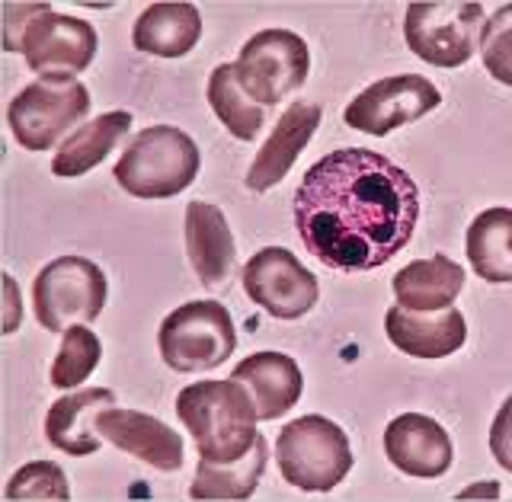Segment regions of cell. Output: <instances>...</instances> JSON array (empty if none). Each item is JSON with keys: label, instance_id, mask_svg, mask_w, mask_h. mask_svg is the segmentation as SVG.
<instances>
[{"label": "cell", "instance_id": "277c9868", "mask_svg": "<svg viewBox=\"0 0 512 502\" xmlns=\"http://www.w3.org/2000/svg\"><path fill=\"white\" fill-rule=\"evenodd\" d=\"M199 167V144L183 128L151 125L132 138L112 176L135 199H173L192 186Z\"/></svg>", "mask_w": 512, "mask_h": 502}, {"label": "cell", "instance_id": "30bf717a", "mask_svg": "<svg viewBox=\"0 0 512 502\" xmlns=\"http://www.w3.org/2000/svg\"><path fill=\"white\" fill-rule=\"evenodd\" d=\"M237 77L260 106H279L288 93L304 87L311 74V48L298 32L263 29L240 48Z\"/></svg>", "mask_w": 512, "mask_h": 502}, {"label": "cell", "instance_id": "7a4b0ae2", "mask_svg": "<svg viewBox=\"0 0 512 502\" xmlns=\"http://www.w3.org/2000/svg\"><path fill=\"white\" fill-rule=\"evenodd\" d=\"M4 48L20 52L29 71L42 77H74L90 68L100 39L90 23L55 13L48 4H7Z\"/></svg>", "mask_w": 512, "mask_h": 502}, {"label": "cell", "instance_id": "8992f818", "mask_svg": "<svg viewBox=\"0 0 512 502\" xmlns=\"http://www.w3.org/2000/svg\"><path fill=\"white\" fill-rule=\"evenodd\" d=\"M487 13L477 0H439V4H410L404 39L416 58L432 68H461L480 48Z\"/></svg>", "mask_w": 512, "mask_h": 502}, {"label": "cell", "instance_id": "ac0fdd59", "mask_svg": "<svg viewBox=\"0 0 512 502\" xmlns=\"http://www.w3.org/2000/svg\"><path fill=\"white\" fill-rule=\"evenodd\" d=\"M234 381L247 387V394L256 407L260 423L266 419H279L301 400L304 378L292 355L282 352H256L234 368Z\"/></svg>", "mask_w": 512, "mask_h": 502}, {"label": "cell", "instance_id": "603a6c76", "mask_svg": "<svg viewBox=\"0 0 512 502\" xmlns=\"http://www.w3.org/2000/svg\"><path fill=\"white\" fill-rule=\"evenodd\" d=\"M471 269L490 285L512 282V208H487L468 228Z\"/></svg>", "mask_w": 512, "mask_h": 502}, {"label": "cell", "instance_id": "8fae6325", "mask_svg": "<svg viewBox=\"0 0 512 502\" xmlns=\"http://www.w3.org/2000/svg\"><path fill=\"white\" fill-rule=\"evenodd\" d=\"M442 93L432 80L420 74H394L384 77L378 84L365 87L356 100L343 112L349 128L365 135L384 138L400 125H410L416 119L429 116L432 109H439Z\"/></svg>", "mask_w": 512, "mask_h": 502}, {"label": "cell", "instance_id": "5bb4252c", "mask_svg": "<svg viewBox=\"0 0 512 502\" xmlns=\"http://www.w3.org/2000/svg\"><path fill=\"white\" fill-rule=\"evenodd\" d=\"M96 429L106 442H112L125 455H132L157 471H180L183 467V439L157 416L141 410H119L109 407L96 416Z\"/></svg>", "mask_w": 512, "mask_h": 502}, {"label": "cell", "instance_id": "d6986e66", "mask_svg": "<svg viewBox=\"0 0 512 502\" xmlns=\"http://www.w3.org/2000/svg\"><path fill=\"white\" fill-rule=\"evenodd\" d=\"M186 253L202 285H221L234 269V234L218 205L189 202L186 205Z\"/></svg>", "mask_w": 512, "mask_h": 502}, {"label": "cell", "instance_id": "ffe728a7", "mask_svg": "<svg viewBox=\"0 0 512 502\" xmlns=\"http://www.w3.org/2000/svg\"><path fill=\"white\" fill-rule=\"evenodd\" d=\"M202 39L196 4H151L138 16L132 42L138 52L157 58H183Z\"/></svg>", "mask_w": 512, "mask_h": 502}, {"label": "cell", "instance_id": "52a82bcc", "mask_svg": "<svg viewBox=\"0 0 512 502\" xmlns=\"http://www.w3.org/2000/svg\"><path fill=\"white\" fill-rule=\"evenodd\" d=\"M160 355L180 375L224 365L234 355L237 330L228 307L218 301H189L160 323Z\"/></svg>", "mask_w": 512, "mask_h": 502}, {"label": "cell", "instance_id": "9a60e30c", "mask_svg": "<svg viewBox=\"0 0 512 502\" xmlns=\"http://www.w3.org/2000/svg\"><path fill=\"white\" fill-rule=\"evenodd\" d=\"M384 333L391 343L413 355V359H445L464 346L468 339V323H464L458 307H442V311H410L404 304H394L384 314Z\"/></svg>", "mask_w": 512, "mask_h": 502}, {"label": "cell", "instance_id": "3957f363", "mask_svg": "<svg viewBox=\"0 0 512 502\" xmlns=\"http://www.w3.org/2000/svg\"><path fill=\"white\" fill-rule=\"evenodd\" d=\"M176 416L183 419L186 432L205 461H237L256 445V407L247 387L228 381H199L189 384L176 397Z\"/></svg>", "mask_w": 512, "mask_h": 502}, {"label": "cell", "instance_id": "7c38bea8", "mask_svg": "<svg viewBox=\"0 0 512 502\" xmlns=\"http://www.w3.org/2000/svg\"><path fill=\"white\" fill-rule=\"evenodd\" d=\"M244 291L253 304L279 320H298L320 298L317 279L285 247H263L244 266Z\"/></svg>", "mask_w": 512, "mask_h": 502}, {"label": "cell", "instance_id": "ba28073f", "mask_svg": "<svg viewBox=\"0 0 512 502\" xmlns=\"http://www.w3.org/2000/svg\"><path fill=\"white\" fill-rule=\"evenodd\" d=\"M109 282L103 269L84 256H58L32 285V311L48 333H64L74 323H93L103 314Z\"/></svg>", "mask_w": 512, "mask_h": 502}, {"label": "cell", "instance_id": "2e32d148", "mask_svg": "<svg viewBox=\"0 0 512 502\" xmlns=\"http://www.w3.org/2000/svg\"><path fill=\"white\" fill-rule=\"evenodd\" d=\"M320 116H324L320 106L308 100H298L285 109V116L272 128V135L266 138V144L260 148V154H256L253 167L247 173V186L253 192H266L285 180V173L295 167L298 154L308 148V141L314 138Z\"/></svg>", "mask_w": 512, "mask_h": 502}, {"label": "cell", "instance_id": "f1b7e54d", "mask_svg": "<svg viewBox=\"0 0 512 502\" xmlns=\"http://www.w3.org/2000/svg\"><path fill=\"white\" fill-rule=\"evenodd\" d=\"M490 451H493V458L500 461L503 471L512 474V394L506 397V403L490 426Z\"/></svg>", "mask_w": 512, "mask_h": 502}, {"label": "cell", "instance_id": "9c48e42d", "mask_svg": "<svg viewBox=\"0 0 512 502\" xmlns=\"http://www.w3.org/2000/svg\"><path fill=\"white\" fill-rule=\"evenodd\" d=\"M90 112V90L77 77H39L13 96L7 122L29 151H48Z\"/></svg>", "mask_w": 512, "mask_h": 502}, {"label": "cell", "instance_id": "5b68a950", "mask_svg": "<svg viewBox=\"0 0 512 502\" xmlns=\"http://www.w3.org/2000/svg\"><path fill=\"white\" fill-rule=\"evenodd\" d=\"M276 461L285 483L304 493H330L349 474L352 448L333 419L301 416L279 432Z\"/></svg>", "mask_w": 512, "mask_h": 502}, {"label": "cell", "instance_id": "e0dca14e", "mask_svg": "<svg viewBox=\"0 0 512 502\" xmlns=\"http://www.w3.org/2000/svg\"><path fill=\"white\" fill-rule=\"evenodd\" d=\"M116 407V394L106 387H84V391L61 397L52 403V410L45 416V439L64 455L84 458L96 455L103 445V435L96 429V416L103 410Z\"/></svg>", "mask_w": 512, "mask_h": 502}, {"label": "cell", "instance_id": "4fadbf2b", "mask_svg": "<svg viewBox=\"0 0 512 502\" xmlns=\"http://www.w3.org/2000/svg\"><path fill=\"white\" fill-rule=\"evenodd\" d=\"M384 455L407 477L436 480L452 467L455 448L442 423L423 413H404L384 429Z\"/></svg>", "mask_w": 512, "mask_h": 502}, {"label": "cell", "instance_id": "484cf974", "mask_svg": "<svg viewBox=\"0 0 512 502\" xmlns=\"http://www.w3.org/2000/svg\"><path fill=\"white\" fill-rule=\"evenodd\" d=\"M103 343L93 330H87L84 323H74V327L64 330L61 336V349L48 371V381L55 387H77L80 381H87L93 375V368L100 365Z\"/></svg>", "mask_w": 512, "mask_h": 502}, {"label": "cell", "instance_id": "7402d4cb", "mask_svg": "<svg viewBox=\"0 0 512 502\" xmlns=\"http://www.w3.org/2000/svg\"><path fill=\"white\" fill-rule=\"evenodd\" d=\"M132 112H103L93 122L80 125L77 132L61 144V151L52 160V173L71 180V176H84L93 167H100L109 151H116L132 132Z\"/></svg>", "mask_w": 512, "mask_h": 502}, {"label": "cell", "instance_id": "83f0119b", "mask_svg": "<svg viewBox=\"0 0 512 502\" xmlns=\"http://www.w3.org/2000/svg\"><path fill=\"white\" fill-rule=\"evenodd\" d=\"M480 55H484V68L500 84L512 87V4L496 10L480 36Z\"/></svg>", "mask_w": 512, "mask_h": 502}, {"label": "cell", "instance_id": "d4e9b609", "mask_svg": "<svg viewBox=\"0 0 512 502\" xmlns=\"http://www.w3.org/2000/svg\"><path fill=\"white\" fill-rule=\"evenodd\" d=\"M205 96H208V106H212L215 116L221 119V125L228 128L237 141L260 138L263 125H266V106H260L244 90L234 64H218L212 77H208Z\"/></svg>", "mask_w": 512, "mask_h": 502}, {"label": "cell", "instance_id": "44dd1931", "mask_svg": "<svg viewBox=\"0 0 512 502\" xmlns=\"http://www.w3.org/2000/svg\"><path fill=\"white\" fill-rule=\"evenodd\" d=\"M464 288V269L452 256L413 259L394 275V298L410 311H442L452 307Z\"/></svg>", "mask_w": 512, "mask_h": 502}, {"label": "cell", "instance_id": "f546056e", "mask_svg": "<svg viewBox=\"0 0 512 502\" xmlns=\"http://www.w3.org/2000/svg\"><path fill=\"white\" fill-rule=\"evenodd\" d=\"M474 496H487V499H496V496H500V487H496L493 480H484V483H477L474 490H464V493H458V499H474Z\"/></svg>", "mask_w": 512, "mask_h": 502}, {"label": "cell", "instance_id": "4316f807", "mask_svg": "<svg viewBox=\"0 0 512 502\" xmlns=\"http://www.w3.org/2000/svg\"><path fill=\"white\" fill-rule=\"evenodd\" d=\"M7 499H48V502H68L71 487L68 477L55 461H32L20 467L7 483Z\"/></svg>", "mask_w": 512, "mask_h": 502}, {"label": "cell", "instance_id": "6da1fadb", "mask_svg": "<svg viewBox=\"0 0 512 502\" xmlns=\"http://www.w3.org/2000/svg\"><path fill=\"white\" fill-rule=\"evenodd\" d=\"M420 189L384 154L343 148L304 173L295 192L301 244L336 272H372L410 244Z\"/></svg>", "mask_w": 512, "mask_h": 502}, {"label": "cell", "instance_id": "cb8c5ba5", "mask_svg": "<svg viewBox=\"0 0 512 502\" xmlns=\"http://www.w3.org/2000/svg\"><path fill=\"white\" fill-rule=\"evenodd\" d=\"M269 464V445L260 435L256 445L237 461H199L196 480H192V499H250L256 493L263 471Z\"/></svg>", "mask_w": 512, "mask_h": 502}]
</instances>
